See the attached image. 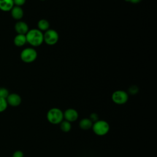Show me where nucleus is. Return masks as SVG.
Returning <instances> with one entry per match:
<instances>
[{
	"mask_svg": "<svg viewBox=\"0 0 157 157\" xmlns=\"http://www.w3.org/2000/svg\"><path fill=\"white\" fill-rule=\"evenodd\" d=\"M9 94V91L6 88L2 87L0 88V98L6 99Z\"/></svg>",
	"mask_w": 157,
	"mask_h": 157,
	"instance_id": "17",
	"label": "nucleus"
},
{
	"mask_svg": "<svg viewBox=\"0 0 157 157\" xmlns=\"http://www.w3.org/2000/svg\"><path fill=\"white\" fill-rule=\"evenodd\" d=\"M47 120L52 124H59L63 120V112L59 108L53 107L49 109L47 113Z\"/></svg>",
	"mask_w": 157,
	"mask_h": 157,
	"instance_id": "2",
	"label": "nucleus"
},
{
	"mask_svg": "<svg viewBox=\"0 0 157 157\" xmlns=\"http://www.w3.org/2000/svg\"><path fill=\"white\" fill-rule=\"evenodd\" d=\"M128 93L124 90H117L112 94V101L118 105H123L128 101Z\"/></svg>",
	"mask_w": 157,
	"mask_h": 157,
	"instance_id": "5",
	"label": "nucleus"
},
{
	"mask_svg": "<svg viewBox=\"0 0 157 157\" xmlns=\"http://www.w3.org/2000/svg\"><path fill=\"white\" fill-rule=\"evenodd\" d=\"M64 119L69 122H74L78 118V112L72 108H69L66 109L63 112Z\"/></svg>",
	"mask_w": 157,
	"mask_h": 157,
	"instance_id": "7",
	"label": "nucleus"
},
{
	"mask_svg": "<svg viewBox=\"0 0 157 157\" xmlns=\"http://www.w3.org/2000/svg\"><path fill=\"white\" fill-rule=\"evenodd\" d=\"M7 104L6 99L0 98V112H3L6 109Z\"/></svg>",
	"mask_w": 157,
	"mask_h": 157,
	"instance_id": "16",
	"label": "nucleus"
},
{
	"mask_svg": "<svg viewBox=\"0 0 157 157\" xmlns=\"http://www.w3.org/2000/svg\"><path fill=\"white\" fill-rule=\"evenodd\" d=\"M40 1H45V0H40Z\"/></svg>",
	"mask_w": 157,
	"mask_h": 157,
	"instance_id": "23",
	"label": "nucleus"
},
{
	"mask_svg": "<svg viewBox=\"0 0 157 157\" xmlns=\"http://www.w3.org/2000/svg\"><path fill=\"white\" fill-rule=\"evenodd\" d=\"M59 124L61 130L64 132H69L72 128L71 123L65 120H63Z\"/></svg>",
	"mask_w": 157,
	"mask_h": 157,
	"instance_id": "15",
	"label": "nucleus"
},
{
	"mask_svg": "<svg viewBox=\"0 0 157 157\" xmlns=\"http://www.w3.org/2000/svg\"><path fill=\"white\" fill-rule=\"evenodd\" d=\"M6 101L8 104L10 105L11 106L16 107L21 104V98L20 96L17 93H11L9 94L6 98Z\"/></svg>",
	"mask_w": 157,
	"mask_h": 157,
	"instance_id": "8",
	"label": "nucleus"
},
{
	"mask_svg": "<svg viewBox=\"0 0 157 157\" xmlns=\"http://www.w3.org/2000/svg\"><path fill=\"white\" fill-rule=\"evenodd\" d=\"M23 153L21 151L17 150L13 153L12 157H23Z\"/></svg>",
	"mask_w": 157,
	"mask_h": 157,
	"instance_id": "21",
	"label": "nucleus"
},
{
	"mask_svg": "<svg viewBox=\"0 0 157 157\" xmlns=\"http://www.w3.org/2000/svg\"><path fill=\"white\" fill-rule=\"evenodd\" d=\"M138 90L139 89L136 86L133 85V86H131L129 88V93L131 94H136L138 92Z\"/></svg>",
	"mask_w": 157,
	"mask_h": 157,
	"instance_id": "18",
	"label": "nucleus"
},
{
	"mask_svg": "<svg viewBox=\"0 0 157 157\" xmlns=\"http://www.w3.org/2000/svg\"><path fill=\"white\" fill-rule=\"evenodd\" d=\"M26 42L33 47L40 46L44 42V33L38 29H31L25 34Z\"/></svg>",
	"mask_w": 157,
	"mask_h": 157,
	"instance_id": "1",
	"label": "nucleus"
},
{
	"mask_svg": "<svg viewBox=\"0 0 157 157\" xmlns=\"http://www.w3.org/2000/svg\"><path fill=\"white\" fill-rule=\"evenodd\" d=\"M89 118L92 121L93 123H94L97 120H98V115L96 113H92L90 115V117Z\"/></svg>",
	"mask_w": 157,
	"mask_h": 157,
	"instance_id": "20",
	"label": "nucleus"
},
{
	"mask_svg": "<svg viewBox=\"0 0 157 157\" xmlns=\"http://www.w3.org/2000/svg\"><path fill=\"white\" fill-rule=\"evenodd\" d=\"M50 28V23L45 19H41L37 22V29L40 31H46Z\"/></svg>",
	"mask_w": 157,
	"mask_h": 157,
	"instance_id": "14",
	"label": "nucleus"
},
{
	"mask_svg": "<svg viewBox=\"0 0 157 157\" xmlns=\"http://www.w3.org/2000/svg\"><path fill=\"white\" fill-rule=\"evenodd\" d=\"M13 43L17 47L23 46L26 43H27L26 36L25 34H17V35H16L14 37Z\"/></svg>",
	"mask_w": 157,
	"mask_h": 157,
	"instance_id": "13",
	"label": "nucleus"
},
{
	"mask_svg": "<svg viewBox=\"0 0 157 157\" xmlns=\"http://www.w3.org/2000/svg\"><path fill=\"white\" fill-rule=\"evenodd\" d=\"M15 30L17 34H26L29 31V27L26 23L23 21H17L14 26Z\"/></svg>",
	"mask_w": 157,
	"mask_h": 157,
	"instance_id": "9",
	"label": "nucleus"
},
{
	"mask_svg": "<svg viewBox=\"0 0 157 157\" xmlns=\"http://www.w3.org/2000/svg\"><path fill=\"white\" fill-rule=\"evenodd\" d=\"M125 1L128 2H130L132 4H138L142 1V0H125Z\"/></svg>",
	"mask_w": 157,
	"mask_h": 157,
	"instance_id": "22",
	"label": "nucleus"
},
{
	"mask_svg": "<svg viewBox=\"0 0 157 157\" xmlns=\"http://www.w3.org/2000/svg\"><path fill=\"white\" fill-rule=\"evenodd\" d=\"M37 57L36 50L32 47L24 48L20 53V58L24 63H31L34 62Z\"/></svg>",
	"mask_w": 157,
	"mask_h": 157,
	"instance_id": "4",
	"label": "nucleus"
},
{
	"mask_svg": "<svg viewBox=\"0 0 157 157\" xmlns=\"http://www.w3.org/2000/svg\"><path fill=\"white\" fill-rule=\"evenodd\" d=\"M13 4L15 6L21 7V6L24 5L26 2V0H13Z\"/></svg>",
	"mask_w": 157,
	"mask_h": 157,
	"instance_id": "19",
	"label": "nucleus"
},
{
	"mask_svg": "<svg viewBox=\"0 0 157 157\" xmlns=\"http://www.w3.org/2000/svg\"><path fill=\"white\" fill-rule=\"evenodd\" d=\"M93 122L89 118H84L80 120L78 125L80 129L83 130H88L91 129L93 126Z\"/></svg>",
	"mask_w": 157,
	"mask_h": 157,
	"instance_id": "12",
	"label": "nucleus"
},
{
	"mask_svg": "<svg viewBox=\"0 0 157 157\" xmlns=\"http://www.w3.org/2000/svg\"><path fill=\"white\" fill-rule=\"evenodd\" d=\"M10 13L12 18L17 20H20L23 17V10L21 7L13 6L10 10Z\"/></svg>",
	"mask_w": 157,
	"mask_h": 157,
	"instance_id": "10",
	"label": "nucleus"
},
{
	"mask_svg": "<svg viewBox=\"0 0 157 157\" xmlns=\"http://www.w3.org/2000/svg\"><path fill=\"white\" fill-rule=\"evenodd\" d=\"M13 6V0H0V10L2 11H10Z\"/></svg>",
	"mask_w": 157,
	"mask_h": 157,
	"instance_id": "11",
	"label": "nucleus"
},
{
	"mask_svg": "<svg viewBox=\"0 0 157 157\" xmlns=\"http://www.w3.org/2000/svg\"><path fill=\"white\" fill-rule=\"evenodd\" d=\"M93 132L99 136L106 135L110 130L109 123L103 120H98L93 123L91 128Z\"/></svg>",
	"mask_w": 157,
	"mask_h": 157,
	"instance_id": "3",
	"label": "nucleus"
},
{
	"mask_svg": "<svg viewBox=\"0 0 157 157\" xmlns=\"http://www.w3.org/2000/svg\"><path fill=\"white\" fill-rule=\"evenodd\" d=\"M59 40L58 32L52 29H48L44 33V42L47 45H53L56 44Z\"/></svg>",
	"mask_w": 157,
	"mask_h": 157,
	"instance_id": "6",
	"label": "nucleus"
}]
</instances>
